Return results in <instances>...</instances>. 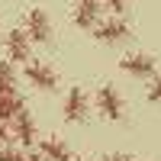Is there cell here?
Returning a JSON list of instances; mask_svg holds the SVG:
<instances>
[{
    "mask_svg": "<svg viewBox=\"0 0 161 161\" xmlns=\"http://www.w3.org/2000/svg\"><path fill=\"white\" fill-rule=\"evenodd\" d=\"M61 113H64V123H84L87 119L90 100H87L84 87H71L68 90V97H64V103H61Z\"/></svg>",
    "mask_w": 161,
    "mask_h": 161,
    "instance_id": "cell-1",
    "label": "cell"
},
{
    "mask_svg": "<svg viewBox=\"0 0 161 161\" xmlns=\"http://www.w3.org/2000/svg\"><path fill=\"white\" fill-rule=\"evenodd\" d=\"M97 110H100L106 119H113V123L123 119V97L116 93L113 84H103V87L97 90Z\"/></svg>",
    "mask_w": 161,
    "mask_h": 161,
    "instance_id": "cell-2",
    "label": "cell"
},
{
    "mask_svg": "<svg viewBox=\"0 0 161 161\" xmlns=\"http://www.w3.org/2000/svg\"><path fill=\"white\" fill-rule=\"evenodd\" d=\"M26 80L39 90H55L58 87V74L45 61H26Z\"/></svg>",
    "mask_w": 161,
    "mask_h": 161,
    "instance_id": "cell-3",
    "label": "cell"
},
{
    "mask_svg": "<svg viewBox=\"0 0 161 161\" xmlns=\"http://www.w3.org/2000/svg\"><path fill=\"white\" fill-rule=\"evenodd\" d=\"M32 55V39L26 29H13L7 36V58L10 61H29Z\"/></svg>",
    "mask_w": 161,
    "mask_h": 161,
    "instance_id": "cell-4",
    "label": "cell"
},
{
    "mask_svg": "<svg viewBox=\"0 0 161 161\" xmlns=\"http://www.w3.org/2000/svg\"><path fill=\"white\" fill-rule=\"evenodd\" d=\"M126 39H129V26L119 16H113V19L97 26V42H103V45H119V42H126Z\"/></svg>",
    "mask_w": 161,
    "mask_h": 161,
    "instance_id": "cell-5",
    "label": "cell"
},
{
    "mask_svg": "<svg viewBox=\"0 0 161 161\" xmlns=\"http://www.w3.org/2000/svg\"><path fill=\"white\" fill-rule=\"evenodd\" d=\"M26 32H29V39L39 42V45L52 39V23H48V16L42 10H29L26 13Z\"/></svg>",
    "mask_w": 161,
    "mask_h": 161,
    "instance_id": "cell-6",
    "label": "cell"
},
{
    "mask_svg": "<svg viewBox=\"0 0 161 161\" xmlns=\"http://www.w3.org/2000/svg\"><path fill=\"white\" fill-rule=\"evenodd\" d=\"M119 68H123L126 74H132V77H152L155 74V58L142 55V52H132V55H126L123 61H119Z\"/></svg>",
    "mask_w": 161,
    "mask_h": 161,
    "instance_id": "cell-7",
    "label": "cell"
},
{
    "mask_svg": "<svg viewBox=\"0 0 161 161\" xmlns=\"http://www.w3.org/2000/svg\"><path fill=\"white\" fill-rule=\"evenodd\" d=\"M100 7H103V0H77V3H74V26H77V29H90V26H97Z\"/></svg>",
    "mask_w": 161,
    "mask_h": 161,
    "instance_id": "cell-8",
    "label": "cell"
},
{
    "mask_svg": "<svg viewBox=\"0 0 161 161\" xmlns=\"http://www.w3.org/2000/svg\"><path fill=\"white\" fill-rule=\"evenodd\" d=\"M13 139H16L23 148H32V145H36V123H32V116L26 110L13 119Z\"/></svg>",
    "mask_w": 161,
    "mask_h": 161,
    "instance_id": "cell-9",
    "label": "cell"
},
{
    "mask_svg": "<svg viewBox=\"0 0 161 161\" xmlns=\"http://www.w3.org/2000/svg\"><path fill=\"white\" fill-rule=\"evenodd\" d=\"M39 152H42L48 161H74V158H71V148H68L61 139H55V136L39 139Z\"/></svg>",
    "mask_w": 161,
    "mask_h": 161,
    "instance_id": "cell-10",
    "label": "cell"
},
{
    "mask_svg": "<svg viewBox=\"0 0 161 161\" xmlns=\"http://www.w3.org/2000/svg\"><path fill=\"white\" fill-rule=\"evenodd\" d=\"M26 110L19 93H0V123H13L19 113Z\"/></svg>",
    "mask_w": 161,
    "mask_h": 161,
    "instance_id": "cell-11",
    "label": "cell"
},
{
    "mask_svg": "<svg viewBox=\"0 0 161 161\" xmlns=\"http://www.w3.org/2000/svg\"><path fill=\"white\" fill-rule=\"evenodd\" d=\"M0 93H16V77L10 61H0Z\"/></svg>",
    "mask_w": 161,
    "mask_h": 161,
    "instance_id": "cell-12",
    "label": "cell"
},
{
    "mask_svg": "<svg viewBox=\"0 0 161 161\" xmlns=\"http://www.w3.org/2000/svg\"><path fill=\"white\" fill-rule=\"evenodd\" d=\"M106 10H113V16H123L126 13V0H103Z\"/></svg>",
    "mask_w": 161,
    "mask_h": 161,
    "instance_id": "cell-13",
    "label": "cell"
},
{
    "mask_svg": "<svg viewBox=\"0 0 161 161\" xmlns=\"http://www.w3.org/2000/svg\"><path fill=\"white\" fill-rule=\"evenodd\" d=\"M148 100H152V103H161V77L152 80V87H148Z\"/></svg>",
    "mask_w": 161,
    "mask_h": 161,
    "instance_id": "cell-14",
    "label": "cell"
},
{
    "mask_svg": "<svg viewBox=\"0 0 161 161\" xmlns=\"http://www.w3.org/2000/svg\"><path fill=\"white\" fill-rule=\"evenodd\" d=\"M26 155H19V152H13L10 148V145H7V148H0V161H23Z\"/></svg>",
    "mask_w": 161,
    "mask_h": 161,
    "instance_id": "cell-15",
    "label": "cell"
},
{
    "mask_svg": "<svg viewBox=\"0 0 161 161\" xmlns=\"http://www.w3.org/2000/svg\"><path fill=\"white\" fill-rule=\"evenodd\" d=\"M10 142H13V136L7 132V123H0V148H7Z\"/></svg>",
    "mask_w": 161,
    "mask_h": 161,
    "instance_id": "cell-16",
    "label": "cell"
},
{
    "mask_svg": "<svg viewBox=\"0 0 161 161\" xmlns=\"http://www.w3.org/2000/svg\"><path fill=\"white\" fill-rule=\"evenodd\" d=\"M23 161H48V158H45V155H42V152H36V155H26V158H23Z\"/></svg>",
    "mask_w": 161,
    "mask_h": 161,
    "instance_id": "cell-17",
    "label": "cell"
},
{
    "mask_svg": "<svg viewBox=\"0 0 161 161\" xmlns=\"http://www.w3.org/2000/svg\"><path fill=\"white\" fill-rule=\"evenodd\" d=\"M103 161H132V158H129V155H106Z\"/></svg>",
    "mask_w": 161,
    "mask_h": 161,
    "instance_id": "cell-18",
    "label": "cell"
}]
</instances>
